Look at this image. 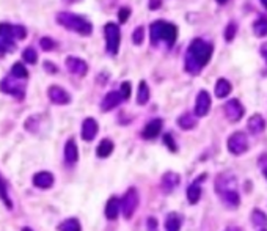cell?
<instances>
[{"label": "cell", "instance_id": "6da1fadb", "mask_svg": "<svg viewBox=\"0 0 267 231\" xmlns=\"http://www.w3.org/2000/svg\"><path fill=\"white\" fill-rule=\"evenodd\" d=\"M212 57V44L197 38L190 43L186 55V71L190 74H198L205 68Z\"/></svg>", "mask_w": 267, "mask_h": 231}, {"label": "cell", "instance_id": "7a4b0ae2", "mask_svg": "<svg viewBox=\"0 0 267 231\" xmlns=\"http://www.w3.org/2000/svg\"><path fill=\"white\" fill-rule=\"evenodd\" d=\"M215 194L219 195L222 203L230 209H237L240 204V197L237 192V179L234 175L222 173L215 179Z\"/></svg>", "mask_w": 267, "mask_h": 231}, {"label": "cell", "instance_id": "3957f363", "mask_svg": "<svg viewBox=\"0 0 267 231\" xmlns=\"http://www.w3.org/2000/svg\"><path fill=\"white\" fill-rule=\"evenodd\" d=\"M177 29L176 25L167 21H156L151 24V44L157 46L159 43H165L171 47L176 43Z\"/></svg>", "mask_w": 267, "mask_h": 231}, {"label": "cell", "instance_id": "277c9868", "mask_svg": "<svg viewBox=\"0 0 267 231\" xmlns=\"http://www.w3.org/2000/svg\"><path fill=\"white\" fill-rule=\"evenodd\" d=\"M57 22L71 32H75L79 35L88 36L93 32V25L90 21H86L83 16L74 15V13H58L57 15Z\"/></svg>", "mask_w": 267, "mask_h": 231}, {"label": "cell", "instance_id": "5b68a950", "mask_svg": "<svg viewBox=\"0 0 267 231\" xmlns=\"http://www.w3.org/2000/svg\"><path fill=\"white\" fill-rule=\"evenodd\" d=\"M140 204V197L135 187H129L126 190V194L123 195V198H120V206H121V212L124 215L126 220H129L134 217L137 208Z\"/></svg>", "mask_w": 267, "mask_h": 231}, {"label": "cell", "instance_id": "8992f818", "mask_svg": "<svg viewBox=\"0 0 267 231\" xmlns=\"http://www.w3.org/2000/svg\"><path fill=\"white\" fill-rule=\"evenodd\" d=\"M106 33V47L110 55H117L120 50V43H121V30L117 24L107 22L104 27Z\"/></svg>", "mask_w": 267, "mask_h": 231}, {"label": "cell", "instance_id": "52a82bcc", "mask_svg": "<svg viewBox=\"0 0 267 231\" xmlns=\"http://www.w3.org/2000/svg\"><path fill=\"white\" fill-rule=\"evenodd\" d=\"M16 32L15 25L0 24V55H4L16 47Z\"/></svg>", "mask_w": 267, "mask_h": 231}, {"label": "cell", "instance_id": "ba28073f", "mask_svg": "<svg viewBox=\"0 0 267 231\" xmlns=\"http://www.w3.org/2000/svg\"><path fill=\"white\" fill-rule=\"evenodd\" d=\"M228 151L233 156H242V154L248 149V138L244 132H234L228 138Z\"/></svg>", "mask_w": 267, "mask_h": 231}, {"label": "cell", "instance_id": "9c48e42d", "mask_svg": "<svg viewBox=\"0 0 267 231\" xmlns=\"http://www.w3.org/2000/svg\"><path fill=\"white\" fill-rule=\"evenodd\" d=\"M0 90H2L4 93L7 95H11L15 96L16 99H24V95H25V90H24V85L18 82L16 77H5V79L0 82Z\"/></svg>", "mask_w": 267, "mask_h": 231}, {"label": "cell", "instance_id": "30bf717a", "mask_svg": "<svg viewBox=\"0 0 267 231\" xmlns=\"http://www.w3.org/2000/svg\"><path fill=\"white\" fill-rule=\"evenodd\" d=\"M47 98L55 106H65V104H69L71 102V95L66 92L65 88H61L58 85H50L49 87Z\"/></svg>", "mask_w": 267, "mask_h": 231}, {"label": "cell", "instance_id": "8fae6325", "mask_svg": "<svg viewBox=\"0 0 267 231\" xmlns=\"http://www.w3.org/2000/svg\"><path fill=\"white\" fill-rule=\"evenodd\" d=\"M244 106L240 104L237 99H231L225 104V115L231 123H237L244 117Z\"/></svg>", "mask_w": 267, "mask_h": 231}, {"label": "cell", "instance_id": "7c38bea8", "mask_svg": "<svg viewBox=\"0 0 267 231\" xmlns=\"http://www.w3.org/2000/svg\"><path fill=\"white\" fill-rule=\"evenodd\" d=\"M211 109V96L206 90H201L195 101V117H206Z\"/></svg>", "mask_w": 267, "mask_h": 231}, {"label": "cell", "instance_id": "4fadbf2b", "mask_svg": "<svg viewBox=\"0 0 267 231\" xmlns=\"http://www.w3.org/2000/svg\"><path fill=\"white\" fill-rule=\"evenodd\" d=\"M99 131V124L95 118H85L82 123V138L85 142H92L96 138Z\"/></svg>", "mask_w": 267, "mask_h": 231}, {"label": "cell", "instance_id": "5bb4252c", "mask_svg": "<svg viewBox=\"0 0 267 231\" xmlns=\"http://www.w3.org/2000/svg\"><path fill=\"white\" fill-rule=\"evenodd\" d=\"M54 175L52 173H49V172H40V173H35L33 175V179H32V183L35 187L38 189H43V190H47L54 186Z\"/></svg>", "mask_w": 267, "mask_h": 231}, {"label": "cell", "instance_id": "9a60e30c", "mask_svg": "<svg viewBox=\"0 0 267 231\" xmlns=\"http://www.w3.org/2000/svg\"><path fill=\"white\" fill-rule=\"evenodd\" d=\"M66 68L69 72H72L74 75H85L88 71V65L86 61H83L79 57H68L66 58Z\"/></svg>", "mask_w": 267, "mask_h": 231}, {"label": "cell", "instance_id": "2e32d148", "mask_svg": "<svg viewBox=\"0 0 267 231\" xmlns=\"http://www.w3.org/2000/svg\"><path fill=\"white\" fill-rule=\"evenodd\" d=\"M181 183V178L177 173L174 172H167L163 176H162V181H160V186L163 189L165 194H171V192L180 186Z\"/></svg>", "mask_w": 267, "mask_h": 231}, {"label": "cell", "instance_id": "e0dca14e", "mask_svg": "<svg viewBox=\"0 0 267 231\" xmlns=\"http://www.w3.org/2000/svg\"><path fill=\"white\" fill-rule=\"evenodd\" d=\"M123 102V98L120 95V92H110L104 96L103 102H101V110L103 112H110L115 107H118Z\"/></svg>", "mask_w": 267, "mask_h": 231}, {"label": "cell", "instance_id": "ac0fdd59", "mask_svg": "<svg viewBox=\"0 0 267 231\" xmlns=\"http://www.w3.org/2000/svg\"><path fill=\"white\" fill-rule=\"evenodd\" d=\"M162 120L156 118V120H151L149 123H146V126L143 127V131H142V135L143 138L146 140H152V138H156L160 131H162Z\"/></svg>", "mask_w": 267, "mask_h": 231}, {"label": "cell", "instance_id": "d6986e66", "mask_svg": "<svg viewBox=\"0 0 267 231\" xmlns=\"http://www.w3.org/2000/svg\"><path fill=\"white\" fill-rule=\"evenodd\" d=\"M201 181H205V176H200V179H197L195 183H192L187 187V200L190 204H197L201 198V186H200Z\"/></svg>", "mask_w": 267, "mask_h": 231}, {"label": "cell", "instance_id": "ffe728a7", "mask_svg": "<svg viewBox=\"0 0 267 231\" xmlns=\"http://www.w3.org/2000/svg\"><path fill=\"white\" fill-rule=\"evenodd\" d=\"M120 211H121L120 198H118V197L109 198V201H107V204H106V219H107V220H117Z\"/></svg>", "mask_w": 267, "mask_h": 231}, {"label": "cell", "instance_id": "44dd1931", "mask_svg": "<svg viewBox=\"0 0 267 231\" xmlns=\"http://www.w3.org/2000/svg\"><path fill=\"white\" fill-rule=\"evenodd\" d=\"M65 161L69 165H72V164H75L79 161V148H77V145H75V142L72 138H69L66 142V145H65Z\"/></svg>", "mask_w": 267, "mask_h": 231}, {"label": "cell", "instance_id": "7402d4cb", "mask_svg": "<svg viewBox=\"0 0 267 231\" xmlns=\"http://www.w3.org/2000/svg\"><path fill=\"white\" fill-rule=\"evenodd\" d=\"M248 131L253 134V135H258V134H261L262 131H264V127H265V121H264V118L261 117V115H253V117H250V120H248Z\"/></svg>", "mask_w": 267, "mask_h": 231}, {"label": "cell", "instance_id": "603a6c76", "mask_svg": "<svg viewBox=\"0 0 267 231\" xmlns=\"http://www.w3.org/2000/svg\"><path fill=\"white\" fill-rule=\"evenodd\" d=\"M183 225V217L177 212H170L165 219V231H180Z\"/></svg>", "mask_w": 267, "mask_h": 231}, {"label": "cell", "instance_id": "cb8c5ba5", "mask_svg": "<svg viewBox=\"0 0 267 231\" xmlns=\"http://www.w3.org/2000/svg\"><path fill=\"white\" fill-rule=\"evenodd\" d=\"M113 148H115V145H113V142L110 138H104L103 142H101L96 148V156L98 158H109L110 154L113 152Z\"/></svg>", "mask_w": 267, "mask_h": 231}, {"label": "cell", "instance_id": "d4e9b609", "mask_svg": "<svg viewBox=\"0 0 267 231\" xmlns=\"http://www.w3.org/2000/svg\"><path fill=\"white\" fill-rule=\"evenodd\" d=\"M177 124H180L181 129L184 131H190V129H194V127L197 126V117L192 113H184L181 115L180 118H177Z\"/></svg>", "mask_w": 267, "mask_h": 231}, {"label": "cell", "instance_id": "484cf974", "mask_svg": "<svg viewBox=\"0 0 267 231\" xmlns=\"http://www.w3.org/2000/svg\"><path fill=\"white\" fill-rule=\"evenodd\" d=\"M231 90H233V87L226 79H219L217 84H215V96L220 98V99L226 98L228 95L231 93Z\"/></svg>", "mask_w": 267, "mask_h": 231}, {"label": "cell", "instance_id": "4316f807", "mask_svg": "<svg viewBox=\"0 0 267 231\" xmlns=\"http://www.w3.org/2000/svg\"><path fill=\"white\" fill-rule=\"evenodd\" d=\"M149 101V87L145 81L138 84V92H137V104L145 106Z\"/></svg>", "mask_w": 267, "mask_h": 231}, {"label": "cell", "instance_id": "83f0119b", "mask_svg": "<svg viewBox=\"0 0 267 231\" xmlns=\"http://www.w3.org/2000/svg\"><path fill=\"white\" fill-rule=\"evenodd\" d=\"M251 223L256 228H267V215L261 209H253L251 211Z\"/></svg>", "mask_w": 267, "mask_h": 231}, {"label": "cell", "instance_id": "f1b7e54d", "mask_svg": "<svg viewBox=\"0 0 267 231\" xmlns=\"http://www.w3.org/2000/svg\"><path fill=\"white\" fill-rule=\"evenodd\" d=\"M0 200H2V203L5 204V208L8 211L13 209V200L8 194V189H7V183L4 181V178L0 176Z\"/></svg>", "mask_w": 267, "mask_h": 231}, {"label": "cell", "instance_id": "f546056e", "mask_svg": "<svg viewBox=\"0 0 267 231\" xmlns=\"http://www.w3.org/2000/svg\"><path fill=\"white\" fill-rule=\"evenodd\" d=\"M58 231H82V226H80V222L77 219H66L63 220L58 226H57Z\"/></svg>", "mask_w": 267, "mask_h": 231}, {"label": "cell", "instance_id": "4dcf8cb0", "mask_svg": "<svg viewBox=\"0 0 267 231\" xmlns=\"http://www.w3.org/2000/svg\"><path fill=\"white\" fill-rule=\"evenodd\" d=\"M11 75L16 77V79H19V81H24V79H27V77H29V71H27V68L22 65V63H15L13 68H11Z\"/></svg>", "mask_w": 267, "mask_h": 231}, {"label": "cell", "instance_id": "1f68e13d", "mask_svg": "<svg viewBox=\"0 0 267 231\" xmlns=\"http://www.w3.org/2000/svg\"><path fill=\"white\" fill-rule=\"evenodd\" d=\"M253 32L256 36H265L267 35V18H259L253 24Z\"/></svg>", "mask_w": 267, "mask_h": 231}, {"label": "cell", "instance_id": "d6a6232c", "mask_svg": "<svg viewBox=\"0 0 267 231\" xmlns=\"http://www.w3.org/2000/svg\"><path fill=\"white\" fill-rule=\"evenodd\" d=\"M22 58L27 61V63H30V65H35V63L38 61V52H36L33 47H27V49H24Z\"/></svg>", "mask_w": 267, "mask_h": 231}, {"label": "cell", "instance_id": "836d02e7", "mask_svg": "<svg viewBox=\"0 0 267 231\" xmlns=\"http://www.w3.org/2000/svg\"><path fill=\"white\" fill-rule=\"evenodd\" d=\"M236 33H237V25H236L234 22H230V24H228L226 30H225V40H226L228 43L233 41L234 36H236Z\"/></svg>", "mask_w": 267, "mask_h": 231}, {"label": "cell", "instance_id": "e575fe53", "mask_svg": "<svg viewBox=\"0 0 267 231\" xmlns=\"http://www.w3.org/2000/svg\"><path fill=\"white\" fill-rule=\"evenodd\" d=\"M143 40H145V30H143V27H137L135 30H134V33H132V41H134V44L135 46H140L143 43Z\"/></svg>", "mask_w": 267, "mask_h": 231}, {"label": "cell", "instance_id": "d590c367", "mask_svg": "<svg viewBox=\"0 0 267 231\" xmlns=\"http://www.w3.org/2000/svg\"><path fill=\"white\" fill-rule=\"evenodd\" d=\"M120 95H121L123 101H126V99L131 98V82H123V84H121Z\"/></svg>", "mask_w": 267, "mask_h": 231}, {"label": "cell", "instance_id": "8d00e7d4", "mask_svg": "<svg viewBox=\"0 0 267 231\" xmlns=\"http://www.w3.org/2000/svg\"><path fill=\"white\" fill-rule=\"evenodd\" d=\"M163 143L168 146V149H170L171 152H176V151H177V146H176V143H174V140H173V135H171V134H165V135H163Z\"/></svg>", "mask_w": 267, "mask_h": 231}, {"label": "cell", "instance_id": "74e56055", "mask_svg": "<svg viewBox=\"0 0 267 231\" xmlns=\"http://www.w3.org/2000/svg\"><path fill=\"white\" fill-rule=\"evenodd\" d=\"M129 16H131V8H128V7L120 8V11H118V19H120L121 24H124L126 21H128Z\"/></svg>", "mask_w": 267, "mask_h": 231}, {"label": "cell", "instance_id": "f35d334b", "mask_svg": "<svg viewBox=\"0 0 267 231\" xmlns=\"http://www.w3.org/2000/svg\"><path fill=\"white\" fill-rule=\"evenodd\" d=\"M40 44H41V47L44 49V50H52V47L55 46V43L50 40V38H43V40L40 41Z\"/></svg>", "mask_w": 267, "mask_h": 231}, {"label": "cell", "instance_id": "ab89813d", "mask_svg": "<svg viewBox=\"0 0 267 231\" xmlns=\"http://www.w3.org/2000/svg\"><path fill=\"white\" fill-rule=\"evenodd\" d=\"M146 226H148V231H157V219L149 217V219L146 220Z\"/></svg>", "mask_w": 267, "mask_h": 231}, {"label": "cell", "instance_id": "60d3db41", "mask_svg": "<svg viewBox=\"0 0 267 231\" xmlns=\"http://www.w3.org/2000/svg\"><path fill=\"white\" fill-rule=\"evenodd\" d=\"M44 68L49 72H57V66H54V63H50V61H44Z\"/></svg>", "mask_w": 267, "mask_h": 231}, {"label": "cell", "instance_id": "b9f144b4", "mask_svg": "<svg viewBox=\"0 0 267 231\" xmlns=\"http://www.w3.org/2000/svg\"><path fill=\"white\" fill-rule=\"evenodd\" d=\"M160 5H162L160 0H149V8L151 10H157V8H160Z\"/></svg>", "mask_w": 267, "mask_h": 231}, {"label": "cell", "instance_id": "7bdbcfd3", "mask_svg": "<svg viewBox=\"0 0 267 231\" xmlns=\"http://www.w3.org/2000/svg\"><path fill=\"white\" fill-rule=\"evenodd\" d=\"M259 52H261L262 58H264V60H265V63H267V43H264V44L261 46V49H259Z\"/></svg>", "mask_w": 267, "mask_h": 231}, {"label": "cell", "instance_id": "ee69618b", "mask_svg": "<svg viewBox=\"0 0 267 231\" xmlns=\"http://www.w3.org/2000/svg\"><path fill=\"white\" fill-rule=\"evenodd\" d=\"M225 231H242V229L237 228V226H230V228H226Z\"/></svg>", "mask_w": 267, "mask_h": 231}, {"label": "cell", "instance_id": "f6af8a7d", "mask_svg": "<svg viewBox=\"0 0 267 231\" xmlns=\"http://www.w3.org/2000/svg\"><path fill=\"white\" fill-rule=\"evenodd\" d=\"M261 4H262V7L267 10V0H261Z\"/></svg>", "mask_w": 267, "mask_h": 231}, {"label": "cell", "instance_id": "bcb514c9", "mask_svg": "<svg viewBox=\"0 0 267 231\" xmlns=\"http://www.w3.org/2000/svg\"><path fill=\"white\" fill-rule=\"evenodd\" d=\"M65 2H68V4H74V2H80V0H65Z\"/></svg>", "mask_w": 267, "mask_h": 231}, {"label": "cell", "instance_id": "7dc6e473", "mask_svg": "<svg viewBox=\"0 0 267 231\" xmlns=\"http://www.w3.org/2000/svg\"><path fill=\"white\" fill-rule=\"evenodd\" d=\"M217 2H219L220 5H225V4L228 2V0H217Z\"/></svg>", "mask_w": 267, "mask_h": 231}, {"label": "cell", "instance_id": "c3c4849f", "mask_svg": "<svg viewBox=\"0 0 267 231\" xmlns=\"http://www.w3.org/2000/svg\"><path fill=\"white\" fill-rule=\"evenodd\" d=\"M22 231H33V229H32V228H29V226H24V228H22Z\"/></svg>", "mask_w": 267, "mask_h": 231}, {"label": "cell", "instance_id": "681fc988", "mask_svg": "<svg viewBox=\"0 0 267 231\" xmlns=\"http://www.w3.org/2000/svg\"><path fill=\"white\" fill-rule=\"evenodd\" d=\"M264 176L267 178V169H264Z\"/></svg>", "mask_w": 267, "mask_h": 231}, {"label": "cell", "instance_id": "f907efd6", "mask_svg": "<svg viewBox=\"0 0 267 231\" xmlns=\"http://www.w3.org/2000/svg\"><path fill=\"white\" fill-rule=\"evenodd\" d=\"M262 231H265V229H262Z\"/></svg>", "mask_w": 267, "mask_h": 231}]
</instances>
